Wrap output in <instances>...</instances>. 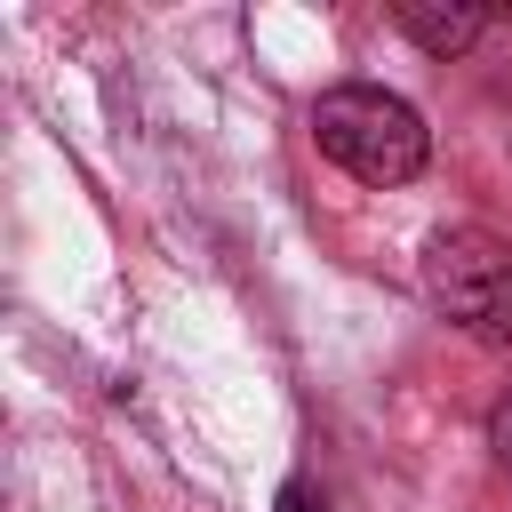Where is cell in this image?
I'll return each mask as SVG.
<instances>
[{
  "label": "cell",
  "instance_id": "4",
  "mask_svg": "<svg viewBox=\"0 0 512 512\" xmlns=\"http://www.w3.org/2000/svg\"><path fill=\"white\" fill-rule=\"evenodd\" d=\"M488 448H496V464H512V392L488 408Z\"/></svg>",
  "mask_w": 512,
  "mask_h": 512
},
{
  "label": "cell",
  "instance_id": "3",
  "mask_svg": "<svg viewBox=\"0 0 512 512\" xmlns=\"http://www.w3.org/2000/svg\"><path fill=\"white\" fill-rule=\"evenodd\" d=\"M392 16H400V32H408L424 56H464V48L488 32V8H472V0H400Z\"/></svg>",
  "mask_w": 512,
  "mask_h": 512
},
{
  "label": "cell",
  "instance_id": "1",
  "mask_svg": "<svg viewBox=\"0 0 512 512\" xmlns=\"http://www.w3.org/2000/svg\"><path fill=\"white\" fill-rule=\"evenodd\" d=\"M312 136H320V152H328L344 176H360V184H376V192H384V184H408V176L424 168V152H432L416 104L392 96V88H368V80L328 88V96L312 104Z\"/></svg>",
  "mask_w": 512,
  "mask_h": 512
},
{
  "label": "cell",
  "instance_id": "5",
  "mask_svg": "<svg viewBox=\"0 0 512 512\" xmlns=\"http://www.w3.org/2000/svg\"><path fill=\"white\" fill-rule=\"evenodd\" d=\"M280 512H320V496H312L304 480H288V488H280Z\"/></svg>",
  "mask_w": 512,
  "mask_h": 512
},
{
  "label": "cell",
  "instance_id": "2",
  "mask_svg": "<svg viewBox=\"0 0 512 512\" xmlns=\"http://www.w3.org/2000/svg\"><path fill=\"white\" fill-rule=\"evenodd\" d=\"M424 296L440 320L472 328V336H496L504 312H512V240L488 232V224H448L424 240Z\"/></svg>",
  "mask_w": 512,
  "mask_h": 512
}]
</instances>
